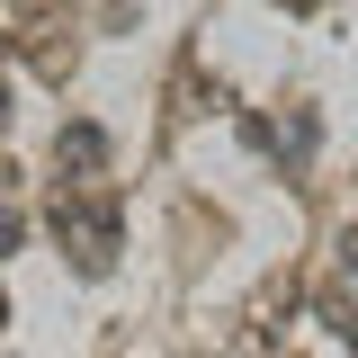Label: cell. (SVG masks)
Instances as JSON below:
<instances>
[{"label":"cell","instance_id":"obj_1","mask_svg":"<svg viewBox=\"0 0 358 358\" xmlns=\"http://www.w3.org/2000/svg\"><path fill=\"white\" fill-rule=\"evenodd\" d=\"M99 126H63V171H99Z\"/></svg>","mask_w":358,"mask_h":358}]
</instances>
